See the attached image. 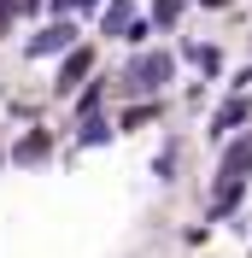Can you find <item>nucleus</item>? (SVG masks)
Instances as JSON below:
<instances>
[{
    "label": "nucleus",
    "mask_w": 252,
    "mask_h": 258,
    "mask_svg": "<svg viewBox=\"0 0 252 258\" xmlns=\"http://www.w3.org/2000/svg\"><path fill=\"white\" fill-rule=\"evenodd\" d=\"M176 18H182V0H153V24L158 30H170Z\"/></svg>",
    "instance_id": "1a4fd4ad"
},
{
    "label": "nucleus",
    "mask_w": 252,
    "mask_h": 258,
    "mask_svg": "<svg viewBox=\"0 0 252 258\" xmlns=\"http://www.w3.org/2000/svg\"><path fill=\"white\" fill-rule=\"evenodd\" d=\"M188 59L200 64L205 77H217V71H223V53H217V47H200V41H194V47H188Z\"/></svg>",
    "instance_id": "6e6552de"
},
{
    "label": "nucleus",
    "mask_w": 252,
    "mask_h": 258,
    "mask_svg": "<svg viewBox=\"0 0 252 258\" xmlns=\"http://www.w3.org/2000/svg\"><path fill=\"white\" fill-rule=\"evenodd\" d=\"M200 6H229V0H200Z\"/></svg>",
    "instance_id": "4468645a"
},
{
    "label": "nucleus",
    "mask_w": 252,
    "mask_h": 258,
    "mask_svg": "<svg viewBox=\"0 0 252 258\" xmlns=\"http://www.w3.org/2000/svg\"><path fill=\"white\" fill-rule=\"evenodd\" d=\"M246 170H252V135H240V141L223 153V170H217V176H240V182H246Z\"/></svg>",
    "instance_id": "39448f33"
},
{
    "label": "nucleus",
    "mask_w": 252,
    "mask_h": 258,
    "mask_svg": "<svg viewBox=\"0 0 252 258\" xmlns=\"http://www.w3.org/2000/svg\"><path fill=\"white\" fill-rule=\"evenodd\" d=\"M88 71H94V53H88V47H71V59L59 64V82H53V88H59V94H71Z\"/></svg>",
    "instance_id": "f03ea898"
},
{
    "label": "nucleus",
    "mask_w": 252,
    "mask_h": 258,
    "mask_svg": "<svg viewBox=\"0 0 252 258\" xmlns=\"http://www.w3.org/2000/svg\"><path fill=\"white\" fill-rule=\"evenodd\" d=\"M100 24H106V35H123V30H129V0H111Z\"/></svg>",
    "instance_id": "0eeeda50"
},
{
    "label": "nucleus",
    "mask_w": 252,
    "mask_h": 258,
    "mask_svg": "<svg viewBox=\"0 0 252 258\" xmlns=\"http://www.w3.org/2000/svg\"><path fill=\"white\" fill-rule=\"evenodd\" d=\"M158 117V106H129L123 112V129H141V123H153Z\"/></svg>",
    "instance_id": "9b49d317"
},
{
    "label": "nucleus",
    "mask_w": 252,
    "mask_h": 258,
    "mask_svg": "<svg viewBox=\"0 0 252 258\" xmlns=\"http://www.w3.org/2000/svg\"><path fill=\"white\" fill-rule=\"evenodd\" d=\"M65 47H77V30H71V24H47V30L30 41L35 59H41V53H65Z\"/></svg>",
    "instance_id": "7ed1b4c3"
},
{
    "label": "nucleus",
    "mask_w": 252,
    "mask_h": 258,
    "mask_svg": "<svg viewBox=\"0 0 252 258\" xmlns=\"http://www.w3.org/2000/svg\"><path fill=\"white\" fill-rule=\"evenodd\" d=\"M35 6H41V0H18V12H35Z\"/></svg>",
    "instance_id": "ddd939ff"
},
{
    "label": "nucleus",
    "mask_w": 252,
    "mask_h": 258,
    "mask_svg": "<svg viewBox=\"0 0 252 258\" xmlns=\"http://www.w3.org/2000/svg\"><path fill=\"white\" fill-rule=\"evenodd\" d=\"M77 6H100V0H77Z\"/></svg>",
    "instance_id": "2eb2a0df"
},
{
    "label": "nucleus",
    "mask_w": 252,
    "mask_h": 258,
    "mask_svg": "<svg viewBox=\"0 0 252 258\" xmlns=\"http://www.w3.org/2000/svg\"><path fill=\"white\" fill-rule=\"evenodd\" d=\"M170 77H176V59H170V53H141V59H129V71H123V82L135 88V94H158Z\"/></svg>",
    "instance_id": "f257e3e1"
},
{
    "label": "nucleus",
    "mask_w": 252,
    "mask_h": 258,
    "mask_svg": "<svg viewBox=\"0 0 252 258\" xmlns=\"http://www.w3.org/2000/svg\"><path fill=\"white\" fill-rule=\"evenodd\" d=\"M246 117H252V100H229V106H217V117H211V135L223 141V135H229V129H240Z\"/></svg>",
    "instance_id": "20e7f679"
},
{
    "label": "nucleus",
    "mask_w": 252,
    "mask_h": 258,
    "mask_svg": "<svg viewBox=\"0 0 252 258\" xmlns=\"http://www.w3.org/2000/svg\"><path fill=\"white\" fill-rule=\"evenodd\" d=\"M47 129H30V135H24V141H18V164H41L47 159Z\"/></svg>",
    "instance_id": "423d86ee"
},
{
    "label": "nucleus",
    "mask_w": 252,
    "mask_h": 258,
    "mask_svg": "<svg viewBox=\"0 0 252 258\" xmlns=\"http://www.w3.org/2000/svg\"><path fill=\"white\" fill-rule=\"evenodd\" d=\"M106 135H111V123H100V117H82V147L106 141Z\"/></svg>",
    "instance_id": "9d476101"
},
{
    "label": "nucleus",
    "mask_w": 252,
    "mask_h": 258,
    "mask_svg": "<svg viewBox=\"0 0 252 258\" xmlns=\"http://www.w3.org/2000/svg\"><path fill=\"white\" fill-rule=\"evenodd\" d=\"M12 12H18V0H0V35L12 30Z\"/></svg>",
    "instance_id": "f8f14e48"
}]
</instances>
